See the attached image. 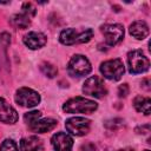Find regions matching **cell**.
Masks as SVG:
<instances>
[{
  "label": "cell",
  "instance_id": "cell-1",
  "mask_svg": "<svg viewBox=\"0 0 151 151\" xmlns=\"http://www.w3.org/2000/svg\"><path fill=\"white\" fill-rule=\"evenodd\" d=\"M98 105L96 101L83 98V97H76L72 99H68L64 106L63 110L66 113H85L90 114L97 110Z\"/></svg>",
  "mask_w": 151,
  "mask_h": 151
},
{
  "label": "cell",
  "instance_id": "cell-2",
  "mask_svg": "<svg viewBox=\"0 0 151 151\" xmlns=\"http://www.w3.org/2000/svg\"><path fill=\"white\" fill-rule=\"evenodd\" d=\"M93 35V31L87 28L83 32H77L74 28H66L61 31L59 35V40L64 45H74V44H83L91 40Z\"/></svg>",
  "mask_w": 151,
  "mask_h": 151
},
{
  "label": "cell",
  "instance_id": "cell-3",
  "mask_svg": "<svg viewBox=\"0 0 151 151\" xmlns=\"http://www.w3.org/2000/svg\"><path fill=\"white\" fill-rule=\"evenodd\" d=\"M127 64L130 73L138 74L149 70L150 61L140 50H133L127 54Z\"/></svg>",
  "mask_w": 151,
  "mask_h": 151
},
{
  "label": "cell",
  "instance_id": "cell-4",
  "mask_svg": "<svg viewBox=\"0 0 151 151\" xmlns=\"http://www.w3.org/2000/svg\"><path fill=\"white\" fill-rule=\"evenodd\" d=\"M124 64L120 59H111L100 65L101 74L110 80H119L124 74Z\"/></svg>",
  "mask_w": 151,
  "mask_h": 151
},
{
  "label": "cell",
  "instance_id": "cell-5",
  "mask_svg": "<svg viewBox=\"0 0 151 151\" xmlns=\"http://www.w3.org/2000/svg\"><path fill=\"white\" fill-rule=\"evenodd\" d=\"M91 64L88 61V59L81 54H76L71 58L67 70L70 72L71 76L74 77H83L86 76L91 72Z\"/></svg>",
  "mask_w": 151,
  "mask_h": 151
},
{
  "label": "cell",
  "instance_id": "cell-6",
  "mask_svg": "<svg viewBox=\"0 0 151 151\" xmlns=\"http://www.w3.org/2000/svg\"><path fill=\"white\" fill-rule=\"evenodd\" d=\"M83 92L85 94L94 97V98H103L106 96L107 90L104 84V80L97 76H93L84 83Z\"/></svg>",
  "mask_w": 151,
  "mask_h": 151
},
{
  "label": "cell",
  "instance_id": "cell-7",
  "mask_svg": "<svg viewBox=\"0 0 151 151\" xmlns=\"http://www.w3.org/2000/svg\"><path fill=\"white\" fill-rule=\"evenodd\" d=\"M105 37V42L109 46H114L124 38V27L120 24H106L100 28Z\"/></svg>",
  "mask_w": 151,
  "mask_h": 151
},
{
  "label": "cell",
  "instance_id": "cell-8",
  "mask_svg": "<svg viewBox=\"0 0 151 151\" xmlns=\"http://www.w3.org/2000/svg\"><path fill=\"white\" fill-rule=\"evenodd\" d=\"M15 101L24 107H34L40 101V96L32 88L21 87L15 93Z\"/></svg>",
  "mask_w": 151,
  "mask_h": 151
},
{
  "label": "cell",
  "instance_id": "cell-9",
  "mask_svg": "<svg viewBox=\"0 0 151 151\" xmlns=\"http://www.w3.org/2000/svg\"><path fill=\"white\" fill-rule=\"evenodd\" d=\"M91 122L84 117H72L65 122L66 130L74 136H84L90 131Z\"/></svg>",
  "mask_w": 151,
  "mask_h": 151
},
{
  "label": "cell",
  "instance_id": "cell-10",
  "mask_svg": "<svg viewBox=\"0 0 151 151\" xmlns=\"http://www.w3.org/2000/svg\"><path fill=\"white\" fill-rule=\"evenodd\" d=\"M52 146L55 151H72L73 139L65 132H57L51 139Z\"/></svg>",
  "mask_w": 151,
  "mask_h": 151
},
{
  "label": "cell",
  "instance_id": "cell-11",
  "mask_svg": "<svg viewBox=\"0 0 151 151\" xmlns=\"http://www.w3.org/2000/svg\"><path fill=\"white\" fill-rule=\"evenodd\" d=\"M11 42V35L6 32L0 34V71L9 72V59L7 55V48Z\"/></svg>",
  "mask_w": 151,
  "mask_h": 151
},
{
  "label": "cell",
  "instance_id": "cell-12",
  "mask_svg": "<svg viewBox=\"0 0 151 151\" xmlns=\"http://www.w3.org/2000/svg\"><path fill=\"white\" fill-rule=\"evenodd\" d=\"M17 120H18L17 111L4 98H0V122L6 124H14Z\"/></svg>",
  "mask_w": 151,
  "mask_h": 151
},
{
  "label": "cell",
  "instance_id": "cell-13",
  "mask_svg": "<svg viewBox=\"0 0 151 151\" xmlns=\"http://www.w3.org/2000/svg\"><path fill=\"white\" fill-rule=\"evenodd\" d=\"M24 44L31 50H38L46 44V37L40 32H28L24 37Z\"/></svg>",
  "mask_w": 151,
  "mask_h": 151
},
{
  "label": "cell",
  "instance_id": "cell-14",
  "mask_svg": "<svg viewBox=\"0 0 151 151\" xmlns=\"http://www.w3.org/2000/svg\"><path fill=\"white\" fill-rule=\"evenodd\" d=\"M58 122L53 118H45V119H41V120H37L34 124H32L29 126V129L33 131V132H38V133H45V132H48V131H52L55 126H57Z\"/></svg>",
  "mask_w": 151,
  "mask_h": 151
},
{
  "label": "cell",
  "instance_id": "cell-15",
  "mask_svg": "<svg viewBox=\"0 0 151 151\" xmlns=\"http://www.w3.org/2000/svg\"><path fill=\"white\" fill-rule=\"evenodd\" d=\"M20 151H44V145L38 137L31 136L21 139Z\"/></svg>",
  "mask_w": 151,
  "mask_h": 151
},
{
  "label": "cell",
  "instance_id": "cell-16",
  "mask_svg": "<svg viewBox=\"0 0 151 151\" xmlns=\"http://www.w3.org/2000/svg\"><path fill=\"white\" fill-rule=\"evenodd\" d=\"M130 34L136 39H144L149 35V26L145 21L137 20L130 25Z\"/></svg>",
  "mask_w": 151,
  "mask_h": 151
},
{
  "label": "cell",
  "instance_id": "cell-17",
  "mask_svg": "<svg viewBox=\"0 0 151 151\" xmlns=\"http://www.w3.org/2000/svg\"><path fill=\"white\" fill-rule=\"evenodd\" d=\"M133 106L138 112H142L146 116L150 114V107H151V100L147 97L137 96L133 99Z\"/></svg>",
  "mask_w": 151,
  "mask_h": 151
},
{
  "label": "cell",
  "instance_id": "cell-18",
  "mask_svg": "<svg viewBox=\"0 0 151 151\" xmlns=\"http://www.w3.org/2000/svg\"><path fill=\"white\" fill-rule=\"evenodd\" d=\"M9 21H11L12 26H14L15 28H21V29H25L31 25V18L24 13L13 15Z\"/></svg>",
  "mask_w": 151,
  "mask_h": 151
},
{
  "label": "cell",
  "instance_id": "cell-19",
  "mask_svg": "<svg viewBox=\"0 0 151 151\" xmlns=\"http://www.w3.org/2000/svg\"><path fill=\"white\" fill-rule=\"evenodd\" d=\"M40 70H41V72H42L45 76H47L48 78H54V77L57 76V73H58V70H57L52 64L46 63V61L40 65Z\"/></svg>",
  "mask_w": 151,
  "mask_h": 151
},
{
  "label": "cell",
  "instance_id": "cell-20",
  "mask_svg": "<svg viewBox=\"0 0 151 151\" xmlns=\"http://www.w3.org/2000/svg\"><path fill=\"white\" fill-rule=\"evenodd\" d=\"M81 151H111L107 146L94 143H86L81 146Z\"/></svg>",
  "mask_w": 151,
  "mask_h": 151
},
{
  "label": "cell",
  "instance_id": "cell-21",
  "mask_svg": "<svg viewBox=\"0 0 151 151\" xmlns=\"http://www.w3.org/2000/svg\"><path fill=\"white\" fill-rule=\"evenodd\" d=\"M40 117H41V112H39V111H31V112L25 113L24 119H25V123H27L28 126H31V125L34 124Z\"/></svg>",
  "mask_w": 151,
  "mask_h": 151
},
{
  "label": "cell",
  "instance_id": "cell-22",
  "mask_svg": "<svg viewBox=\"0 0 151 151\" xmlns=\"http://www.w3.org/2000/svg\"><path fill=\"white\" fill-rule=\"evenodd\" d=\"M0 151H18V146L15 142H13L12 139H6L1 144Z\"/></svg>",
  "mask_w": 151,
  "mask_h": 151
},
{
  "label": "cell",
  "instance_id": "cell-23",
  "mask_svg": "<svg viewBox=\"0 0 151 151\" xmlns=\"http://www.w3.org/2000/svg\"><path fill=\"white\" fill-rule=\"evenodd\" d=\"M35 7H34V5L33 4H31V2H25L24 5H22V12L21 13H24V14H26L27 17H29V18H32L33 15H35Z\"/></svg>",
  "mask_w": 151,
  "mask_h": 151
},
{
  "label": "cell",
  "instance_id": "cell-24",
  "mask_svg": "<svg viewBox=\"0 0 151 151\" xmlns=\"http://www.w3.org/2000/svg\"><path fill=\"white\" fill-rule=\"evenodd\" d=\"M129 94V86L127 84H123L118 87V96L119 97H126Z\"/></svg>",
  "mask_w": 151,
  "mask_h": 151
},
{
  "label": "cell",
  "instance_id": "cell-25",
  "mask_svg": "<svg viewBox=\"0 0 151 151\" xmlns=\"http://www.w3.org/2000/svg\"><path fill=\"white\" fill-rule=\"evenodd\" d=\"M136 131H137V132H139V131H142L140 133H143V134H145V133H147V132H150V125H149V124H146V125H143V126H139V127H137V129H136Z\"/></svg>",
  "mask_w": 151,
  "mask_h": 151
},
{
  "label": "cell",
  "instance_id": "cell-26",
  "mask_svg": "<svg viewBox=\"0 0 151 151\" xmlns=\"http://www.w3.org/2000/svg\"><path fill=\"white\" fill-rule=\"evenodd\" d=\"M142 84H144V85H143V87H144L145 90H150V86H149V84H150V80H149V79H144Z\"/></svg>",
  "mask_w": 151,
  "mask_h": 151
},
{
  "label": "cell",
  "instance_id": "cell-27",
  "mask_svg": "<svg viewBox=\"0 0 151 151\" xmlns=\"http://www.w3.org/2000/svg\"><path fill=\"white\" fill-rule=\"evenodd\" d=\"M119 151H134L133 149H124V150H119Z\"/></svg>",
  "mask_w": 151,
  "mask_h": 151
},
{
  "label": "cell",
  "instance_id": "cell-28",
  "mask_svg": "<svg viewBox=\"0 0 151 151\" xmlns=\"http://www.w3.org/2000/svg\"><path fill=\"white\" fill-rule=\"evenodd\" d=\"M145 151H149V150H145Z\"/></svg>",
  "mask_w": 151,
  "mask_h": 151
}]
</instances>
